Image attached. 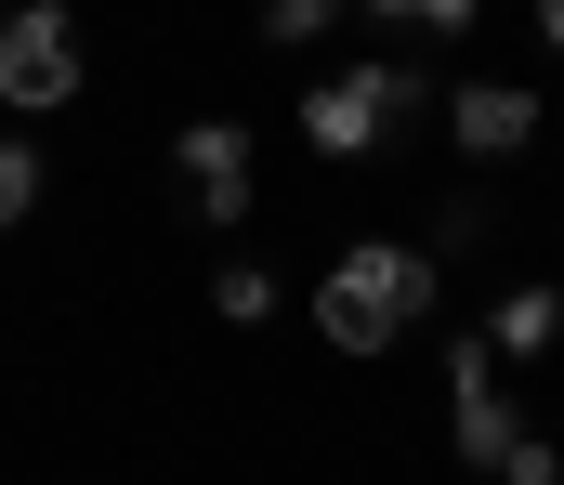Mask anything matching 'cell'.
<instances>
[{
    "label": "cell",
    "mask_w": 564,
    "mask_h": 485,
    "mask_svg": "<svg viewBox=\"0 0 564 485\" xmlns=\"http://www.w3.org/2000/svg\"><path fill=\"white\" fill-rule=\"evenodd\" d=\"M408 106H421V66L368 53V66H341V79H315V92H302V145H315V158H368Z\"/></svg>",
    "instance_id": "7a4b0ae2"
},
{
    "label": "cell",
    "mask_w": 564,
    "mask_h": 485,
    "mask_svg": "<svg viewBox=\"0 0 564 485\" xmlns=\"http://www.w3.org/2000/svg\"><path fill=\"white\" fill-rule=\"evenodd\" d=\"M499 485H564V447H552V433H525V447H512V473H499Z\"/></svg>",
    "instance_id": "7c38bea8"
},
{
    "label": "cell",
    "mask_w": 564,
    "mask_h": 485,
    "mask_svg": "<svg viewBox=\"0 0 564 485\" xmlns=\"http://www.w3.org/2000/svg\"><path fill=\"white\" fill-rule=\"evenodd\" d=\"M79 66H93V40H79V13H66V0H26V13H0V106H13V119H53V106H79Z\"/></svg>",
    "instance_id": "3957f363"
},
{
    "label": "cell",
    "mask_w": 564,
    "mask_h": 485,
    "mask_svg": "<svg viewBox=\"0 0 564 485\" xmlns=\"http://www.w3.org/2000/svg\"><path fill=\"white\" fill-rule=\"evenodd\" d=\"M446 145L459 158H525L539 145V92L525 79H459L446 92Z\"/></svg>",
    "instance_id": "8992f818"
},
{
    "label": "cell",
    "mask_w": 564,
    "mask_h": 485,
    "mask_svg": "<svg viewBox=\"0 0 564 485\" xmlns=\"http://www.w3.org/2000/svg\"><path fill=\"white\" fill-rule=\"evenodd\" d=\"M328 26H341V0H276V13H263V40H276V53H302V40H328Z\"/></svg>",
    "instance_id": "30bf717a"
},
{
    "label": "cell",
    "mask_w": 564,
    "mask_h": 485,
    "mask_svg": "<svg viewBox=\"0 0 564 485\" xmlns=\"http://www.w3.org/2000/svg\"><path fill=\"white\" fill-rule=\"evenodd\" d=\"M539 40H552V53H564V0H539Z\"/></svg>",
    "instance_id": "4fadbf2b"
},
{
    "label": "cell",
    "mask_w": 564,
    "mask_h": 485,
    "mask_svg": "<svg viewBox=\"0 0 564 485\" xmlns=\"http://www.w3.org/2000/svg\"><path fill=\"white\" fill-rule=\"evenodd\" d=\"M486 236H499V210H486V197H446V223H433V263H446V250H486Z\"/></svg>",
    "instance_id": "8fae6325"
},
{
    "label": "cell",
    "mask_w": 564,
    "mask_h": 485,
    "mask_svg": "<svg viewBox=\"0 0 564 485\" xmlns=\"http://www.w3.org/2000/svg\"><path fill=\"white\" fill-rule=\"evenodd\" d=\"M210 316H224V328H263V316H276V276H263V263H224V276H210Z\"/></svg>",
    "instance_id": "9c48e42d"
},
{
    "label": "cell",
    "mask_w": 564,
    "mask_h": 485,
    "mask_svg": "<svg viewBox=\"0 0 564 485\" xmlns=\"http://www.w3.org/2000/svg\"><path fill=\"white\" fill-rule=\"evenodd\" d=\"M446 447H459L473 473H512V447H525V420H512V394H499L486 328H473V341H446Z\"/></svg>",
    "instance_id": "277c9868"
},
{
    "label": "cell",
    "mask_w": 564,
    "mask_h": 485,
    "mask_svg": "<svg viewBox=\"0 0 564 485\" xmlns=\"http://www.w3.org/2000/svg\"><path fill=\"white\" fill-rule=\"evenodd\" d=\"M552 341H564V289H499V302H486V354H499V367H539Z\"/></svg>",
    "instance_id": "52a82bcc"
},
{
    "label": "cell",
    "mask_w": 564,
    "mask_h": 485,
    "mask_svg": "<svg viewBox=\"0 0 564 485\" xmlns=\"http://www.w3.org/2000/svg\"><path fill=\"white\" fill-rule=\"evenodd\" d=\"M171 170H184L197 223H250V119H184L171 132Z\"/></svg>",
    "instance_id": "5b68a950"
},
{
    "label": "cell",
    "mask_w": 564,
    "mask_h": 485,
    "mask_svg": "<svg viewBox=\"0 0 564 485\" xmlns=\"http://www.w3.org/2000/svg\"><path fill=\"white\" fill-rule=\"evenodd\" d=\"M433 289H446L433 250H408V236H355V250L315 276V328H328V354H394V341L433 316Z\"/></svg>",
    "instance_id": "6da1fadb"
},
{
    "label": "cell",
    "mask_w": 564,
    "mask_h": 485,
    "mask_svg": "<svg viewBox=\"0 0 564 485\" xmlns=\"http://www.w3.org/2000/svg\"><path fill=\"white\" fill-rule=\"evenodd\" d=\"M40 184H53V158H40L26 132H0V236H13L26 210H40Z\"/></svg>",
    "instance_id": "ba28073f"
}]
</instances>
